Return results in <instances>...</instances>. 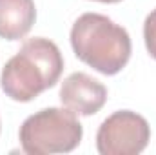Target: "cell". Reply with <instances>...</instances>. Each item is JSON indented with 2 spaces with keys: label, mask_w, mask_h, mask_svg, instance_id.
<instances>
[{
  "label": "cell",
  "mask_w": 156,
  "mask_h": 155,
  "mask_svg": "<svg viewBox=\"0 0 156 155\" xmlns=\"http://www.w3.org/2000/svg\"><path fill=\"white\" fill-rule=\"evenodd\" d=\"M64 71V59L58 46L49 39L37 37L22 44L0 75L4 93L16 102H29L42 91L53 88Z\"/></svg>",
  "instance_id": "cell-1"
},
{
  "label": "cell",
  "mask_w": 156,
  "mask_h": 155,
  "mask_svg": "<svg viewBox=\"0 0 156 155\" xmlns=\"http://www.w3.org/2000/svg\"><path fill=\"white\" fill-rule=\"evenodd\" d=\"M71 46L83 64L107 77L127 66L133 51L127 29L100 13H83L75 20Z\"/></svg>",
  "instance_id": "cell-2"
},
{
  "label": "cell",
  "mask_w": 156,
  "mask_h": 155,
  "mask_svg": "<svg viewBox=\"0 0 156 155\" xmlns=\"http://www.w3.org/2000/svg\"><path fill=\"white\" fill-rule=\"evenodd\" d=\"M83 128L67 108H45L29 115L20 126L18 139L29 155L69 153L80 144Z\"/></svg>",
  "instance_id": "cell-3"
},
{
  "label": "cell",
  "mask_w": 156,
  "mask_h": 155,
  "mask_svg": "<svg viewBox=\"0 0 156 155\" xmlns=\"http://www.w3.org/2000/svg\"><path fill=\"white\" fill-rule=\"evenodd\" d=\"M151 141V126L145 117L131 110L109 115L98 128L96 150L100 155H138Z\"/></svg>",
  "instance_id": "cell-4"
},
{
  "label": "cell",
  "mask_w": 156,
  "mask_h": 155,
  "mask_svg": "<svg viewBox=\"0 0 156 155\" xmlns=\"http://www.w3.org/2000/svg\"><path fill=\"white\" fill-rule=\"evenodd\" d=\"M60 100L64 108L76 115H94L107 100V88L87 73H71L60 86Z\"/></svg>",
  "instance_id": "cell-5"
},
{
  "label": "cell",
  "mask_w": 156,
  "mask_h": 155,
  "mask_svg": "<svg viewBox=\"0 0 156 155\" xmlns=\"http://www.w3.org/2000/svg\"><path fill=\"white\" fill-rule=\"evenodd\" d=\"M37 20L33 0H0V37L5 40L24 39Z\"/></svg>",
  "instance_id": "cell-6"
},
{
  "label": "cell",
  "mask_w": 156,
  "mask_h": 155,
  "mask_svg": "<svg viewBox=\"0 0 156 155\" xmlns=\"http://www.w3.org/2000/svg\"><path fill=\"white\" fill-rule=\"evenodd\" d=\"M144 40L149 55L156 60V9H153L144 22Z\"/></svg>",
  "instance_id": "cell-7"
},
{
  "label": "cell",
  "mask_w": 156,
  "mask_h": 155,
  "mask_svg": "<svg viewBox=\"0 0 156 155\" xmlns=\"http://www.w3.org/2000/svg\"><path fill=\"white\" fill-rule=\"evenodd\" d=\"M94 2H104V4H118L122 0H94Z\"/></svg>",
  "instance_id": "cell-8"
}]
</instances>
